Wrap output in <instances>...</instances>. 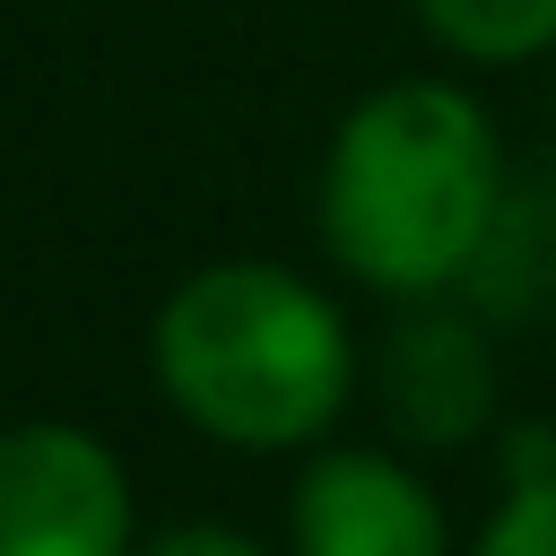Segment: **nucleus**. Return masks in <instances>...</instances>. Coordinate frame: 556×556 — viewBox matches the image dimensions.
<instances>
[{"label": "nucleus", "mask_w": 556, "mask_h": 556, "mask_svg": "<svg viewBox=\"0 0 556 556\" xmlns=\"http://www.w3.org/2000/svg\"><path fill=\"white\" fill-rule=\"evenodd\" d=\"M330 261L400 304L460 287L504 217V139L460 78H391L348 104L313 191Z\"/></svg>", "instance_id": "1"}, {"label": "nucleus", "mask_w": 556, "mask_h": 556, "mask_svg": "<svg viewBox=\"0 0 556 556\" xmlns=\"http://www.w3.org/2000/svg\"><path fill=\"white\" fill-rule=\"evenodd\" d=\"M156 391L174 417L226 452H304L339 426L356 382V339L339 304L287 261L191 269L148 330Z\"/></svg>", "instance_id": "2"}, {"label": "nucleus", "mask_w": 556, "mask_h": 556, "mask_svg": "<svg viewBox=\"0 0 556 556\" xmlns=\"http://www.w3.org/2000/svg\"><path fill=\"white\" fill-rule=\"evenodd\" d=\"M0 556H139L130 478L70 417L0 426Z\"/></svg>", "instance_id": "3"}, {"label": "nucleus", "mask_w": 556, "mask_h": 556, "mask_svg": "<svg viewBox=\"0 0 556 556\" xmlns=\"http://www.w3.org/2000/svg\"><path fill=\"white\" fill-rule=\"evenodd\" d=\"M287 547L295 556H452V530H443L434 486L400 452L330 443L295 469Z\"/></svg>", "instance_id": "4"}, {"label": "nucleus", "mask_w": 556, "mask_h": 556, "mask_svg": "<svg viewBox=\"0 0 556 556\" xmlns=\"http://www.w3.org/2000/svg\"><path fill=\"white\" fill-rule=\"evenodd\" d=\"M382 408L391 434L417 452H469L495 417V356L486 330L452 304H408L382 339Z\"/></svg>", "instance_id": "5"}, {"label": "nucleus", "mask_w": 556, "mask_h": 556, "mask_svg": "<svg viewBox=\"0 0 556 556\" xmlns=\"http://www.w3.org/2000/svg\"><path fill=\"white\" fill-rule=\"evenodd\" d=\"M408 17L469 70H521L556 52V0H408Z\"/></svg>", "instance_id": "6"}, {"label": "nucleus", "mask_w": 556, "mask_h": 556, "mask_svg": "<svg viewBox=\"0 0 556 556\" xmlns=\"http://www.w3.org/2000/svg\"><path fill=\"white\" fill-rule=\"evenodd\" d=\"M478 556H556V478L513 486V495H504V513L486 521Z\"/></svg>", "instance_id": "7"}, {"label": "nucleus", "mask_w": 556, "mask_h": 556, "mask_svg": "<svg viewBox=\"0 0 556 556\" xmlns=\"http://www.w3.org/2000/svg\"><path fill=\"white\" fill-rule=\"evenodd\" d=\"M139 556H269V547L235 521H165V530L139 539Z\"/></svg>", "instance_id": "8"}]
</instances>
